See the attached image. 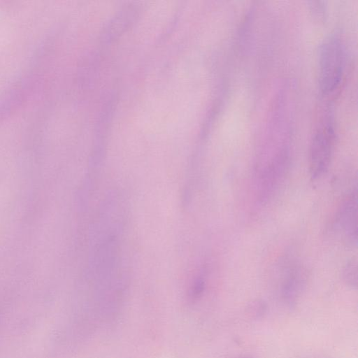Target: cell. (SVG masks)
<instances>
[{"label": "cell", "mask_w": 358, "mask_h": 358, "mask_svg": "<svg viewBox=\"0 0 358 358\" xmlns=\"http://www.w3.org/2000/svg\"><path fill=\"white\" fill-rule=\"evenodd\" d=\"M338 224L350 243L357 244V191L352 192L343 202L338 215Z\"/></svg>", "instance_id": "277c9868"}, {"label": "cell", "mask_w": 358, "mask_h": 358, "mask_svg": "<svg viewBox=\"0 0 358 358\" xmlns=\"http://www.w3.org/2000/svg\"><path fill=\"white\" fill-rule=\"evenodd\" d=\"M206 285V278L204 273H201L194 280L192 288V295L194 297L199 296L203 292Z\"/></svg>", "instance_id": "8992f818"}, {"label": "cell", "mask_w": 358, "mask_h": 358, "mask_svg": "<svg viewBox=\"0 0 358 358\" xmlns=\"http://www.w3.org/2000/svg\"><path fill=\"white\" fill-rule=\"evenodd\" d=\"M343 280L348 286L356 288L357 285V262L352 259L345 266L342 273Z\"/></svg>", "instance_id": "5b68a950"}, {"label": "cell", "mask_w": 358, "mask_h": 358, "mask_svg": "<svg viewBox=\"0 0 358 358\" xmlns=\"http://www.w3.org/2000/svg\"><path fill=\"white\" fill-rule=\"evenodd\" d=\"M283 266L280 287V295L287 304L293 306L301 294L306 276L297 262H287Z\"/></svg>", "instance_id": "3957f363"}, {"label": "cell", "mask_w": 358, "mask_h": 358, "mask_svg": "<svg viewBox=\"0 0 358 358\" xmlns=\"http://www.w3.org/2000/svg\"><path fill=\"white\" fill-rule=\"evenodd\" d=\"M346 64L344 44L336 36L322 43L319 57V82L322 94L329 97L335 94L343 78Z\"/></svg>", "instance_id": "6da1fadb"}, {"label": "cell", "mask_w": 358, "mask_h": 358, "mask_svg": "<svg viewBox=\"0 0 358 358\" xmlns=\"http://www.w3.org/2000/svg\"><path fill=\"white\" fill-rule=\"evenodd\" d=\"M336 141L331 115L322 117L313 135L309 150V171L313 179H318L328 170Z\"/></svg>", "instance_id": "7a4b0ae2"}]
</instances>
